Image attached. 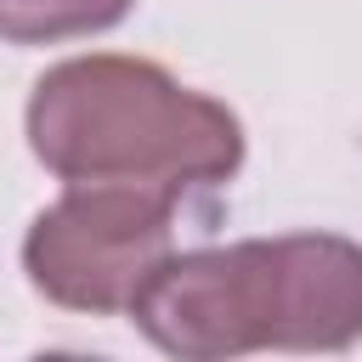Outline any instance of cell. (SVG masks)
I'll return each instance as SVG.
<instances>
[{
    "mask_svg": "<svg viewBox=\"0 0 362 362\" xmlns=\"http://www.w3.org/2000/svg\"><path fill=\"white\" fill-rule=\"evenodd\" d=\"M130 322L170 356L339 351L362 339V249L300 232L170 255L136 294Z\"/></svg>",
    "mask_w": 362,
    "mask_h": 362,
    "instance_id": "1",
    "label": "cell"
},
{
    "mask_svg": "<svg viewBox=\"0 0 362 362\" xmlns=\"http://www.w3.org/2000/svg\"><path fill=\"white\" fill-rule=\"evenodd\" d=\"M28 147L62 181H119L170 198L215 187L243 164L238 119L136 57L51 68L28 96Z\"/></svg>",
    "mask_w": 362,
    "mask_h": 362,
    "instance_id": "2",
    "label": "cell"
},
{
    "mask_svg": "<svg viewBox=\"0 0 362 362\" xmlns=\"http://www.w3.org/2000/svg\"><path fill=\"white\" fill-rule=\"evenodd\" d=\"M170 192L119 181H68V192L28 226V283L68 311H130L170 260Z\"/></svg>",
    "mask_w": 362,
    "mask_h": 362,
    "instance_id": "3",
    "label": "cell"
},
{
    "mask_svg": "<svg viewBox=\"0 0 362 362\" xmlns=\"http://www.w3.org/2000/svg\"><path fill=\"white\" fill-rule=\"evenodd\" d=\"M130 11V0H0V40L11 45H45L113 28Z\"/></svg>",
    "mask_w": 362,
    "mask_h": 362,
    "instance_id": "4",
    "label": "cell"
}]
</instances>
